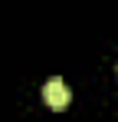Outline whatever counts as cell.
Here are the masks:
<instances>
[{
  "label": "cell",
  "mask_w": 118,
  "mask_h": 122,
  "mask_svg": "<svg viewBox=\"0 0 118 122\" xmlns=\"http://www.w3.org/2000/svg\"><path fill=\"white\" fill-rule=\"evenodd\" d=\"M43 99H46L49 109H66V106H69V89H66V82L59 79V76L49 79L43 86Z\"/></svg>",
  "instance_id": "obj_1"
}]
</instances>
